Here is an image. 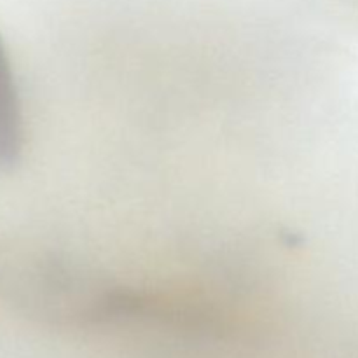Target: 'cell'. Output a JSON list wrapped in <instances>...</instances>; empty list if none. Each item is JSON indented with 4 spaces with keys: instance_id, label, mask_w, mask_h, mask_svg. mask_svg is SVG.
Wrapping results in <instances>:
<instances>
[{
    "instance_id": "6da1fadb",
    "label": "cell",
    "mask_w": 358,
    "mask_h": 358,
    "mask_svg": "<svg viewBox=\"0 0 358 358\" xmlns=\"http://www.w3.org/2000/svg\"><path fill=\"white\" fill-rule=\"evenodd\" d=\"M24 145L23 110L6 44L0 37V171L16 166Z\"/></svg>"
}]
</instances>
